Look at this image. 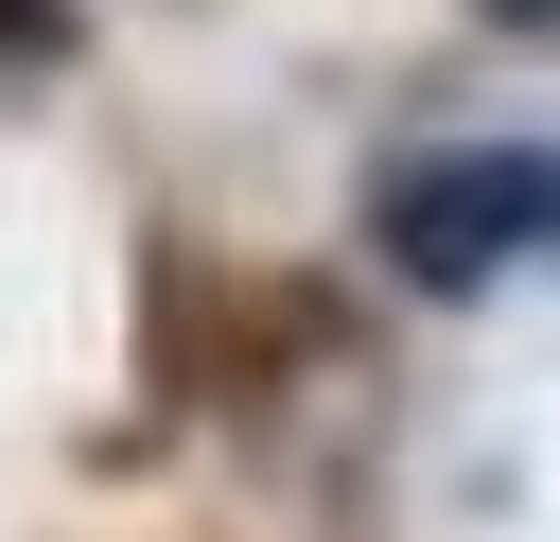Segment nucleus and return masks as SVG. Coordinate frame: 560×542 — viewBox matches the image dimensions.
<instances>
[{
  "label": "nucleus",
  "instance_id": "f03ea898",
  "mask_svg": "<svg viewBox=\"0 0 560 542\" xmlns=\"http://www.w3.org/2000/svg\"><path fill=\"white\" fill-rule=\"evenodd\" d=\"M0 52H70V0H0Z\"/></svg>",
  "mask_w": 560,
  "mask_h": 542
},
{
  "label": "nucleus",
  "instance_id": "f257e3e1",
  "mask_svg": "<svg viewBox=\"0 0 560 542\" xmlns=\"http://www.w3.org/2000/svg\"><path fill=\"white\" fill-rule=\"evenodd\" d=\"M368 245L420 280V297H490L525 245H560V157L542 140H438L368 192Z\"/></svg>",
  "mask_w": 560,
  "mask_h": 542
},
{
  "label": "nucleus",
  "instance_id": "7ed1b4c3",
  "mask_svg": "<svg viewBox=\"0 0 560 542\" xmlns=\"http://www.w3.org/2000/svg\"><path fill=\"white\" fill-rule=\"evenodd\" d=\"M490 17H508V35H560V0H490Z\"/></svg>",
  "mask_w": 560,
  "mask_h": 542
}]
</instances>
